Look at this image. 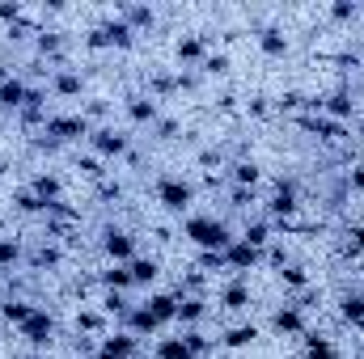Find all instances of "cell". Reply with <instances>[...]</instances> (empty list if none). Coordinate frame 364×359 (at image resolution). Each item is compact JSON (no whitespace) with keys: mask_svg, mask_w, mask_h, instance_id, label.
Wrapping results in <instances>:
<instances>
[{"mask_svg":"<svg viewBox=\"0 0 364 359\" xmlns=\"http://www.w3.org/2000/svg\"><path fill=\"white\" fill-rule=\"evenodd\" d=\"M77 170H81V174H85V178H93V182H102V174H106V170H102V161H97V157H77Z\"/></svg>","mask_w":364,"mask_h":359,"instance_id":"36","label":"cell"},{"mask_svg":"<svg viewBox=\"0 0 364 359\" xmlns=\"http://www.w3.org/2000/svg\"><path fill=\"white\" fill-rule=\"evenodd\" d=\"M90 144H93L97 157H127V153H132V140H127L123 131H114V127H97L90 136Z\"/></svg>","mask_w":364,"mask_h":359,"instance_id":"6","label":"cell"},{"mask_svg":"<svg viewBox=\"0 0 364 359\" xmlns=\"http://www.w3.org/2000/svg\"><path fill=\"white\" fill-rule=\"evenodd\" d=\"M272 330H275V334H288V338L305 334V313H301L296 304H284V309H275V313H272Z\"/></svg>","mask_w":364,"mask_h":359,"instance_id":"9","label":"cell"},{"mask_svg":"<svg viewBox=\"0 0 364 359\" xmlns=\"http://www.w3.org/2000/svg\"><path fill=\"white\" fill-rule=\"evenodd\" d=\"M186 237L203 250V254H225L237 237L229 233V224H220V220H212V216H191L186 220Z\"/></svg>","mask_w":364,"mask_h":359,"instance_id":"1","label":"cell"},{"mask_svg":"<svg viewBox=\"0 0 364 359\" xmlns=\"http://www.w3.org/2000/svg\"><path fill=\"white\" fill-rule=\"evenodd\" d=\"M81 89H85L81 72H73V68H55L51 72V93L55 97H81Z\"/></svg>","mask_w":364,"mask_h":359,"instance_id":"13","label":"cell"},{"mask_svg":"<svg viewBox=\"0 0 364 359\" xmlns=\"http://www.w3.org/2000/svg\"><path fill=\"white\" fill-rule=\"evenodd\" d=\"M123 321H127V334H132V338H140V334H157V317H153L144 304H140V309H132Z\"/></svg>","mask_w":364,"mask_h":359,"instance_id":"20","label":"cell"},{"mask_svg":"<svg viewBox=\"0 0 364 359\" xmlns=\"http://www.w3.org/2000/svg\"><path fill=\"white\" fill-rule=\"evenodd\" d=\"M356 131H360V140H364V118H360V123H356Z\"/></svg>","mask_w":364,"mask_h":359,"instance_id":"43","label":"cell"},{"mask_svg":"<svg viewBox=\"0 0 364 359\" xmlns=\"http://www.w3.org/2000/svg\"><path fill=\"white\" fill-rule=\"evenodd\" d=\"M263 263V250H255V245H246L242 237L225 250V267H233V270H250V267H259Z\"/></svg>","mask_w":364,"mask_h":359,"instance_id":"10","label":"cell"},{"mask_svg":"<svg viewBox=\"0 0 364 359\" xmlns=\"http://www.w3.org/2000/svg\"><path fill=\"white\" fill-rule=\"evenodd\" d=\"M191 351H186V343H182V334L178 338H161L157 343V359H186Z\"/></svg>","mask_w":364,"mask_h":359,"instance_id":"32","label":"cell"},{"mask_svg":"<svg viewBox=\"0 0 364 359\" xmlns=\"http://www.w3.org/2000/svg\"><path fill=\"white\" fill-rule=\"evenodd\" d=\"M43 136H51L55 144H77V140L93 136V127H90V118H85V114H47Z\"/></svg>","mask_w":364,"mask_h":359,"instance_id":"2","label":"cell"},{"mask_svg":"<svg viewBox=\"0 0 364 359\" xmlns=\"http://www.w3.org/2000/svg\"><path fill=\"white\" fill-rule=\"evenodd\" d=\"M348 190L364 194V165H352V170H348Z\"/></svg>","mask_w":364,"mask_h":359,"instance_id":"41","label":"cell"},{"mask_svg":"<svg viewBox=\"0 0 364 359\" xmlns=\"http://www.w3.org/2000/svg\"><path fill=\"white\" fill-rule=\"evenodd\" d=\"M127 270H132V283H153V279L161 275V263H157V258H132Z\"/></svg>","mask_w":364,"mask_h":359,"instance_id":"23","label":"cell"},{"mask_svg":"<svg viewBox=\"0 0 364 359\" xmlns=\"http://www.w3.org/2000/svg\"><path fill=\"white\" fill-rule=\"evenodd\" d=\"M178 60L182 64H203V60H208V38H203V34L178 38Z\"/></svg>","mask_w":364,"mask_h":359,"instance_id":"18","label":"cell"},{"mask_svg":"<svg viewBox=\"0 0 364 359\" xmlns=\"http://www.w3.org/2000/svg\"><path fill=\"white\" fill-rule=\"evenodd\" d=\"M255 338H259V326H237V330H229L220 343H225V347H250Z\"/></svg>","mask_w":364,"mask_h":359,"instance_id":"31","label":"cell"},{"mask_svg":"<svg viewBox=\"0 0 364 359\" xmlns=\"http://www.w3.org/2000/svg\"><path fill=\"white\" fill-rule=\"evenodd\" d=\"M34 309L38 304H30V300H0V321H9V326H26L30 317H34Z\"/></svg>","mask_w":364,"mask_h":359,"instance_id":"15","label":"cell"},{"mask_svg":"<svg viewBox=\"0 0 364 359\" xmlns=\"http://www.w3.org/2000/svg\"><path fill=\"white\" fill-rule=\"evenodd\" d=\"M259 178H263V170H259L255 161H237V165H233V182H237V186H250V190H255Z\"/></svg>","mask_w":364,"mask_h":359,"instance_id":"29","label":"cell"},{"mask_svg":"<svg viewBox=\"0 0 364 359\" xmlns=\"http://www.w3.org/2000/svg\"><path fill=\"white\" fill-rule=\"evenodd\" d=\"M203 72H208V77H225V72H229V55H225V51L208 55V60H203Z\"/></svg>","mask_w":364,"mask_h":359,"instance_id":"35","label":"cell"},{"mask_svg":"<svg viewBox=\"0 0 364 359\" xmlns=\"http://www.w3.org/2000/svg\"><path fill=\"white\" fill-rule=\"evenodd\" d=\"M30 190H34L43 203H55V199H60V178H51V174H38V178L30 182Z\"/></svg>","mask_w":364,"mask_h":359,"instance_id":"27","label":"cell"},{"mask_svg":"<svg viewBox=\"0 0 364 359\" xmlns=\"http://www.w3.org/2000/svg\"><path fill=\"white\" fill-rule=\"evenodd\" d=\"M242 241H246V245H255V250H263V245L272 241V224H263V220H255V224H246V233H242Z\"/></svg>","mask_w":364,"mask_h":359,"instance_id":"28","label":"cell"},{"mask_svg":"<svg viewBox=\"0 0 364 359\" xmlns=\"http://www.w3.org/2000/svg\"><path fill=\"white\" fill-rule=\"evenodd\" d=\"M127 118H132V123H140V127H153V123L161 118V110H157V101H153V97L136 93V97H127Z\"/></svg>","mask_w":364,"mask_h":359,"instance_id":"11","label":"cell"},{"mask_svg":"<svg viewBox=\"0 0 364 359\" xmlns=\"http://www.w3.org/2000/svg\"><path fill=\"white\" fill-rule=\"evenodd\" d=\"M30 359H43V355H30Z\"/></svg>","mask_w":364,"mask_h":359,"instance_id":"44","label":"cell"},{"mask_svg":"<svg viewBox=\"0 0 364 359\" xmlns=\"http://www.w3.org/2000/svg\"><path fill=\"white\" fill-rule=\"evenodd\" d=\"M97 283H102L106 292H127V287H132V270L127 267H110V270L97 275Z\"/></svg>","mask_w":364,"mask_h":359,"instance_id":"25","label":"cell"},{"mask_svg":"<svg viewBox=\"0 0 364 359\" xmlns=\"http://www.w3.org/2000/svg\"><path fill=\"white\" fill-rule=\"evenodd\" d=\"M259 51H263V55H272V60L288 55V34H284L279 26H267V30H259Z\"/></svg>","mask_w":364,"mask_h":359,"instance_id":"16","label":"cell"},{"mask_svg":"<svg viewBox=\"0 0 364 359\" xmlns=\"http://www.w3.org/2000/svg\"><path fill=\"white\" fill-rule=\"evenodd\" d=\"M26 89H30V85H26L21 77L0 81V110H4V114H17V110L26 106Z\"/></svg>","mask_w":364,"mask_h":359,"instance_id":"12","label":"cell"},{"mask_svg":"<svg viewBox=\"0 0 364 359\" xmlns=\"http://www.w3.org/2000/svg\"><path fill=\"white\" fill-rule=\"evenodd\" d=\"M322 110H326V118H335V123H343V118H352V110H356V101H352V93L348 89H335L326 101H322Z\"/></svg>","mask_w":364,"mask_h":359,"instance_id":"17","label":"cell"},{"mask_svg":"<svg viewBox=\"0 0 364 359\" xmlns=\"http://www.w3.org/2000/svg\"><path fill=\"white\" fill-rule=\"evenodd\" d=\"M21 263V241L17 237H0V270L17 267Z\"/></svg>","mask_w":364,"mask_h":359,"instance_id":"30","label":"cell"},{"mask_svg":"<svg viewBox=\"0 0 364 359\" xmlns=\"http://www.w3.org/2000/svg\"><path fill=\"white\" fill-rule=\"evenodd\" d=\"M60 263H64V254H60V245H51V241H47V245H38V250L30 254V267H34V270L60 267Z\"/></svg>","mask_w":364,"mask_h":359,"instance_id":"26","label":"cell"},{"mask_svg":"<svg viewBox=\"0 0 364 359\" xmlns=\"http://www.w3.org/2000/svg\"><path fill=\"white\" fill-rule=\"evenodd\" d=\"M60 47H64V38L55 30H38V55H60Z\"/></svg>","mask_w":364,"mask_h":359,"instance_id":"33","label":"cell"},{"mask_svg":"<svg viewBox=\"0 0 364 359\" xmlns=\"http://www.w3.org/2000/svg\"><path fill=\"white\" fill-rule=\"evenodd\" d=\"M279 279H284L288 287H296V292H301V287H309V275H305L301 267H279Z\"/></svg>","mask_w":364,"mask_h":359,"instance_id":"34","label":"cell"},{"mask_svg":"<svg viewBox=\"0 0 364 359\" xmlns=\"http://www.w3.org/2000/svg\"><path fill=\"white\" fill-rule=\"evenodd\" d=\"M348 237H352V254H364V224H356Z\"/></svg>","mask_w":364,"mask_h":359,"instance_id":"42","label":"cell"},{"mask_svg":"<svg viewBox=\"0 0 364 359\" xmlns=\"http://www.w3.org/2000/svg\"><path fill=\"white\" fill-rule=\"evenodd\" d=\"M296 207H301V203H296V182H292V178H279V182H275L272 203H267V211H272L284 228H292V216H296Z\"/></svg>","mask_w":364,"mask_h":359,"instance_id":"4","label":"cell"},{"mask_svg":"<svg viewBox=\"0 0 364 359\" xmlns=\"http://www.w3.org/2000/svg\"><path fill=\"white\" fill-rule=\"evenodd\" d=\"M153 194H157V203H161L166 211H186V207H191V199H195V186H191V182H182V178H157Z\"/></svg>","mask_w":364,"mask_h":359,"instance_id":"3","label":"cell"},{"mask_svg":"<svg viewBox=\"0 0 364 359\" xmlns=\"http://www.w3.org/2000/svg\"><path fill=\"white\" fill-rule=\"evenodd\" d=\"M77 330H102V317L90 313V309H81V313H77Z\"/></svg>","mask_w":364,"mask_h":359,"instance_id":"39","label":"cell"},{"mask_svg":"<svg viewBox=\"0 0 364 359\" xmlns=\"http://www.w3.org/2000/svg\"><path fill=\"white\" fill-rule=\"evenodd\" d=\"M153 127H157V136H161V140H174V136H178V118H157Z\"/></svg>","mask_w":364,"mask_h":359,"instance_id":"40","label":"cell"},{"mask_svg":"<svg viewBox=\"0 0 364 359\" xmlns=\"http://www.w3.org/2000/svg\"><path fill=\"white\" fill-rule=\"evenodd\" d=\"M203 313H208V300H203V296H178V321L195 326Z\"/></svg>","mask_w":364,"mask_h":359,"instance_id":"22","label":"cell"},{"mask_svg":"<svg viewBox=\"0 0 364 359\" xmlns=\"http://www.w3.org/2000/svg\"><path fill=\"white\" fill-rule=\"evenodd\" d=\"M186 359H195V355H186Z\"/></svg>","mask_w":364,"mask_h":359,"instance_id":"45","label":"cell"},{"mask_svg":"<svg viewBox=\"0 0 364 359\" xmlns=\"http://www.w3.org/2000/svg\"><path fill=\"white\" fill-rule=\"evenodd\" d=\"M144 309H149V313L157 317V326H161V321H178V296H174V292L149 296V300H144Z\"/></svg>","mask_w":364,"mask_h":359,"instance_id":"14","label":"cell"},{"mask_svg":"<svg viewBox=\"0 0 364 359\" xmlns=\"http://www.w3.org/2000/svg\"><path fill=\"white\" fill-rule=\"evenodd\" d=\"M119 17H123V21H127L132 30H149V26L157 21L149 4H123V9H119Z\"/></svg>","mask_w":364,"mask_h":359,"instance_id":"21","label":"cell"},{"mask_svg":"<svg viewBox=\"0 0 364 359\" xmlns=\"http://www.w3.org/2000/svg\"><path fill=\"white\" fill-rule=\"evenodd\" d=\"M255 199H259V194H255L250 186H233V190H229V203H233V207H250Z\"/></svg>","mask_w":364,"mask_h":359,"instance_id":"37","label":"cell"},{"mask_svg":"<svg viewBox=\"0 0 364 359\" xmlns=\"http://www.w3.org/2000/svg\"><path fill=\"white\" fill-rule=\"evenodd\" d=\"M339 313H343L352 326H360L364 330V292H348V296L339 300Z\"/></svg>","mask_w":364,"mask_h":359,"instance_id":"24","label":"cell"},{"mask_svg":"<svg viewBox=\"0 0 364 359\" xmlns=\"http://www.w3.org/2000/svg\"><path fill=\"white\" fill-rule=\"evenodd\" d=\"M296 127H305V131L318 136V140H348V136H352L343 123H335V118H326V114H301Z\"/></svg>","mask_w":364,"mask_h":359,"instance_id":"8","label":"cell"},{"mask_svg":"<svg viewBox=\"0 0 364 359\" xmlns=\"http://www.w3.org/2000/svg\"><path fill=\"white\" fill-rule=\"evenodd\" d=\"M17 334H21L30 347H47V343H51V334H55V321H51V313H47V309H34V317H30L26 326H17Z\"/></svg>","mask_w":364,"mask_h":359,"instance_id":"7","label":"cell"},{"mask_svg":"<svg viewBox=\"0 0 364 359\" xmlns=\"http://www.w3.org/2000/svg\"><path fill=\"white\" fill-rule=\"evenodd\" d=\"M356 13H360V4H348V0H343V4H331V17H335V21H352Z\"/></svg>","mask_w":364,"mask_h":359,"instance_id":"38","label":"cell"},{"mask_svg":"<svg viewBox=\"0 0 364 359\" xmlns=\"http://www.w3.org/2000/svg\"><path fill=\"white\" fill-rule=\"evenodd\" d=\"M220 304H225L229 313H242V309L250 304V283H246V279H233V283L220 292Z\"/></svg>","mask_w":364,"mask_h":359,"instance_id":"19","label":"cell"},{"mask_svg":"<svg viewBox=\"0 0 364 359\" xmlns=\"http://www.w3.org/2000/svg\"><path fill=\"white\" fill-rule=\"evenodd\" d=\"M102 250H106V258H114V267H127V263L136 258V237L110 224V228L102 233Z\"/></svg>","mask_w":364,"mask_h":359,"instance_id":"5","label":"cell"}]
</instances>
